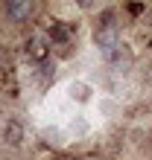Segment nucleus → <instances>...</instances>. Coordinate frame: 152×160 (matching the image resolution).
Listing matches in <instances>:
<instances>
[{
	"label": "nucleus",
	"mask_w": 152,
	"mask_h": 160,
	"mask_svg": "<svg viewBox=\"0 0 152 160\" xmlns=\"http://www.w3.org/2000/svg\"><path fill=\"white\" fill-rule=\"evenodd\" d=\"M6 12L12 15V18H24V15L32 12V6L30 3H12V6H6Z\"/></svg>",
	"instance_id": "obj_1"
}]
</instances>
